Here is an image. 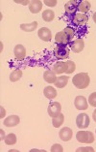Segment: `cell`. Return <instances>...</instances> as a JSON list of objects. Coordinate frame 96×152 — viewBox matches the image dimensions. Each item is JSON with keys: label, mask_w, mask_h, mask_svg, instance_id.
<instances>
[{"label": "cell", "mask_w": 96, "mask_h": 152, "mask_svg": "<svg viewBox=\"0 0 96 152\" xmlns=\"http://www.w3.org/2000/svg\"><path fill=\"white\" fill-rule=\"evenodd\" d=\"M90 123V119L87 113H81L76 117V125L79 129L87 128Z\"/></svg>", "instance_id": "5b68a950"}, {"label": "cell", "mask_w": 96, "mask_h": 152, "mask_svg": "<svg viewBox=\"0 0 96 152\" xmlns=\"http://www.w3.org/2000/svg\"><path fill=\"white\" fill-rule=\"evenodd\" d=\"M92 18H93V21L96 23V12L93 14V16H92Z\"/></svg>", "instance_id": "e575fe53"}, {"label": "cell", "mask_w": 96, "mask_h": 152, "mask_svg": "<svg viewBox=\"0 0 96 152\" xmlns=\"http://www.w3.org/2000/svg\"><path fill=\"white\" fill-rule=\"evenodd\" d=\"M88 21V17L85 14H76L73 18V23L78 26H84Z\"/></svg>", "instance_id": "7c38bea8"}, {"label": "cell", "mask_w": 96, "mask_h": 152, "mask_svg": "<svg viewBox=\"0 0 96 152\" xmlns=\"http://www.w3.org/2000/svg\"><path fill=\"white\" fill-rule=\"evenodd\" d=\"M88 103H90V105L93 107H96V92H93V93H91L90 95V97H88Z\"/></svg>", "instance_id": "484cf974"}, {"label": "cell", "mask_w": 96, "mask_h": 152, "mask_svg": "<svg viewBox=\"0 0 96 152\" xmlns=\"http://www.w3.org/2000/svg\"><path fill=\"white\" fill-rule=\"evenodd\" d=\"M16 142V136L14 134H9L8 136H6L5 138V143L8 144V145H14Z\"/></svg>", "instance_id": "d4e9b609"}, {"label": "cell", "mask_w": 96, "mask_h": 152, "mask_svg": "<svg viewBox=\"0 0 96 152\" xmlns=\"http://www.w3.org/2000/svg\"><path fill=\"white\" fill-rule=\"evenodd\" d=\"M72 83L75 85V87L79 89H85L90 85V79L87 73H79L75 75V77H73Z\"/></svg>", "instance_id": "6da1fadb"}, {"label": "cell", "mask_w": 96, "mask_h": 152, "mask_svg": "<svg viewBox=\"0 0 96 152\" xmlns=\"http://www.w3.org/2000/svg\"><path fill=\"white\" fill-rule=\"evenodd\" d=\"M21 77H22V71H21V70H19V69L14 70V72L11 73V75H10V80L12 81V83H14V81L19 80L21 79Z\"/></svg>", "instance_id": "603a6c76"}, {"label": "cell", "mask_w": 96, "mask_h": 152, "mask_svg": "<svg viewBox=\"0 0 96 152\" xmlns=\"http://www.w3.org/2000/svg\"><path fill=\"white\" fill-rule=\"evenodd\" d=\"M0 110H1V114H0V118H3L5 116L6 114V110H4V107H0Z\"/></svg>", "instance_id": "4dcf8cb0"}, {"label": "cell", "mask_w": 96, "mask_h": 152, "mask_svg": "<svg viewBox=\"0 0 96 152\" xmlns=\"http://www.w3.org/2000/svg\"><path fill=\"white\" fill-rule=\"evenodd\" d=\"M55 18V13L53 12L52 10H45L43 11L42 13V20L44 21H46V23H50V21H52Z\"/></svg>", "instance_id": "ffe728a7"}, {"label": "cell", "mask_w": 96, "mask_h": 152, "mask_svg": "<svg viewBox=\"0 0 96 152\" xmlns=\"http://www.w3.org/2000/svg\"><path fill=\"white\" fill-rule=\"evenodd\" d=\"M43 94L47 99H54V98H56V96H57V91L52 86H47L44 88Z\"/></svg>", "instance_id": "d6986e66"}, {"label": "cell", "mask_w": 96, "mask_h": 152, "mask_svg": "<svg viewBox=\"0 0 96 152\" xmlns=\"http://www.w3.org/2000/svg\"><path fill=\"white\" fill-rule=\"evenodd\" d=\"M0 133H1V138H0V140H4V136H5V134H4V131H3L2 129H0Z\"/></svg>", "instance_id": "d6a6232c"}, {"label": "cell", "mask_w": 96, "mask_h": 152, "mask_svg": "<svg viewBox=\"0 0 96 152\" xmlns=\"http://www.w3.org/2000/svg\"><path fill=\"white\" fill-rule=\"evenodd\" d=\"M68 77H65V76H62V77H59L56 83H55V85L58 87V88H64L66 86V84L68 83Z\"/></svg>", "instance_id": "44dd1931"}, {"label": "cell", "mask_w": 96, "mask_h": 152, "mask_svg": "<svg viewBox=\"0 0 96 152\" xmlns=\"http://www.w3.org/2000/svg\"><path fill=\"white\" fill-rule=\"evenodd\" d=\"M43 3L48 7H55L57 5V0H52V1H48V0H44Z\"/></svg>", "instance_id": "f1b7e54d"}, {"label": "cell", "mask_w": 96, "mask_h": 152, "mask_svg": "<svg viewBox=\"0 0 96 152\" xmlns=\"http://www.w3.org/2000/svg\"><path fill=\"white\" fill-rule=\"evenodd\" d=\"M20 119L17 115H10L9 117H7L4 120V125L6 127H14L17 124H19Z\"/></svg>", "instance_id": "9a60e30c"}, {"label": "cell", "mask_w": 96, "mask_h": 152, "mask_svg": "<svg viewBox=\"0 0 96 152\" xmlns=\"http://www.w3.org/2000/svg\"><path fill=\"white\" fill-rule=\"evenodd\" d=\"M72 135H73L72 130L68 127H64L60 131V133H59V137H60V139L62 142H69L72 139Z\"/></svg>", "instance_id": "4fadbf2b"}, {"label": "cell", "mask_w": 96, "mask_h": 152, "mask_svg": "<svg viewBox=\"0 0 96 152\" xmlns=\"http://www.w3.org/2000/svg\"><path fill=\"white\" fill-rule=\"evenodd\" d=\"M64 121V115L62 113H60L58 116L53 117L52 124H53V126L55 128H59V127H61V126L62 125Z\"/></svg>", "instance_id": "7402d4cb"}, {"label": "cell", "mask_w": 96, "mask_h": 152, "mask_svg": "<svg viewBox=\"0 0 96 152\" xmlns=\"http://www.w3.org/2000/svg\"><path fill=\"white\" fill-rule=\"evenodd\" d=\"M79 3L80 2L76 1V0H70V1H68L64 5L65 13L67 15H76V11L78 10Z\"/></svg>", "instance_id": "52a82bcc"}, {"label": "cell", "mask_w": 96, "mask_h": 152, "mask_svg": "<svg viewBox=\"0 0 96 152\" xmlns=\"http://www.w3.org/2000/svg\"><path fill=\"white\" fill-rule=\"evenodd\" d=\"M38 36L39 39H42L44 42H49L52 39V33H51L50 29L47 27H42L38 31Z\"/></svg>", "instance_id": "8fae6325"}, {"label": "cell", "mask_w": 96, "mask_h": 152, "mask_svg": "<svg viewBox=\"0 0 96 152\" xmlns=\"http://www.w3.org/2000/svg\"><path fill=\"white\" fill-rule=\"evenodd\" d=\"M68 70V64H67V61H59L57 62L56 64L54 65L53 70L52 71L58 75V74H62V73H66Z\"/></svg>", "instance_id": "ba28073f"}, {"label": "cell", "mask_w": 96, "mask_h": 152, "mask_svg": "<svg viewBox=\"0 0 96 152\" xmlns=\"http://www.w3.org/2000/svg\"><path fill=\"white\" fill-rule=\"evenodd\" d=\"M16 3H20V4H24V5H27V4H30L31 1H16Z\"/></svg>", "instance_id": "1f68e13d"}, {"label": "cell", "mask_w": 96, "mask_h": 152, "mask_svg": "<svg viewBox=\"0 0 96 152\" xmlns=\"http://www.w3.org/2000/svg\"><path fill=\"white\" fill-rule=\"evenodd\" d=\"M75 107L79 110H86L87 109V101L84 96H77L74 100Z\"/></svg>", "instance_id": "9c48e42d"}, {"label": "cell", "mask_w": 96, "mask_h": 152, "mask_svg": "<svg viewBox=\"0 0 96 152\" xmlns=\"http://www.w3.org/2000/svg\"><path fill=\"white\" fill-rule=\"evenodd\" d=\"M69 46H70V48H71L73 53H79L84 50L85 43H84V40L82 38H80V39H76L75 41H73V42L70 44Z\"/></svg>", "instance_id": "30bf717a"}, {"label": "cell", "mask_w": 96, "mask_h": 152, "mask_svg": "<svg viewBox=\"0 0 96 152\" xmlns=\"http://www.w3.org/2000/svg\"><path fill=\"white\" fill-rule=\"evenodd\" d=\"M67 64H68V70H67V72H66V74H71L74 72L76 70L75 63L73 61H67Z\"/></svg>", "instance_id": "4316f807"}, {"label": "cell", "mask_w": 96, "mask_h": 152, "mask_svg": "<svg viewBox=\"0 0 96 152\" xmlns=\"http://www.w3.org/2000/svg\"><path fill=\"white\" fill-rule=\"evenodd\" d=\"M38 27V23L37 21H33V23H22L20 25L21 30H23L25 32H32L37 29Z\"/></svg>", "instance_id": "ac0fdd59"}, {"label": "cell", "mask_w": 96, "mask_h": 152, "mask_svg": "<svg viewBox=\"0 0 96 152\" xmlns=\"http://www.w3.org/2000/svg\"><path fill=\"white\" fill-rule=\"evenodd\" d=\"M47 112H48V114H49L51 117L58 116L59 114L61 113V112H62L61 104L59 103V102H52V103H50L49 106H48Z\"/></svg>", "instance_id": "8992f818"}, {"label": "cell", "mask_w": 96, "mask_h": 152, "mask_svg": "<svg viewBox=\"0 0 96 152\" xmlns=\"http://www.w3.org/2000/svg\"><path fill=\"white\" fill-rule=\"evenodd\" d=\"M78 10L81 13H87L90 10V3L88 1H82L79 3Z\"/></svg>", "instance_id": "cb8c5ba5"}, {"label": "cell", "mask_w": 96, "mask_h": 152, "mask_svg": "<svg viewBox=\"0 0 96 152\" xmlns=\"http://www.w3.org/2000/svg\"><path fill=\"white\" fill-rule=\"evenodd\" d=\"M92 118H93V120L96 122V110L93 112V113H92Z\"/></svg>", "instance_id": "836d02e7"}, {"label": "cell", "mask_w": 96, "mask_h": 152, "mask_svg": "<svg viewBox=\"0 0 96 152\" xmlns=\"http://www.w3.org/2000/svg\"><path fill=\"white\" fill-rule=\"evenodd\" d=\"M77 151H94V149L91 147H87V148H78Z\"/></svg>", "instance_id": "f546056e"}, {"label": "cell", "mask_w": 96, "mask_h": 152, "mask_svg": "<svg viewBox=\"0 0 96 152\" xmlns=\"http://www.w3.org/2000/svg\"><path fill=\"white\" fill-rule=\"evenodd\" d=\"M42 8V2L39 1V0H34V1H31L30 4H29V10L33 14H38L39 12H40Z\"/></svg>", "instance_id": "2e32d148"}, {"label": "cell", "mask_w": 96, "mask_h": 152, "mask_svg": "<svg viewBox=\"0 0 96 152\" xmlns=\"http://www.w3.org/2000/svg\"><path fill=\"white\" fill-rule=\"evenodd\" d=\"M76 139L81 143H92L94 142V135L88 131H79L76 134Z\"/></svg>", "instance_id": "7a4b0ae2"}, {"label": "cell", "mask_w": 96, "mask_h": 152, "mask_svg": "<svg viewBox=\"0 0 96 152\" xmlns=\"http://www.w3.org/2000/svg\"><path fill=\"white\" fill-rule=\"evenodd\" d=\"M51 151L52 152H62L64 151V148H62V146L61 145V144H59V143H55L54 145L51 147Z\"/></svg>", "instance_id": "83f0119b"}, {"label": "cell", "mask_w": 96, "mask_h": 152, "mask_svg": "<svg viewBox=\"0 0 96 152\" xmlns=\"http://www.w3.org/2000/svg\"><path fill=\"white\" fill-rule=\"evenodd\" d=\"M55 41H56V43H58L59 45H70V42L72 41V39L70 38V37L66 34V32L64 30L62 31H60L58 32L56 36H55Z\"/></svg>", "instance_id": "277c9868"}, {"label": "cell", "mask_w": 96, "mask_h": 152, "mask_svg": "<svg viewBox=\"0 0 96 152\" xmlns=\"http://www.w3.org/2000/svg\"><path fill=\"white\" fill-rule=\"evenodd\" d=\"M54 55L58 59H65L69 56V50L65 45H59L54 49Z\"/></svg>", "instance_id": "3957f363"}, {"label": "cell", "mask_w": 96, "mask_h": 152, "mask_svg": "<svg viewBox=\"0 0 96 152\" xmlns=\"http://www.w3.org/2000/svg\"><path fill=\"white\" fill-rule=\"evenodd\" d=\"M14 53L17 60L21 61L26 56V49L22 45H16L14 49Z\"/></svg>", "instance_id": "5bb4252c"}, {"label": "cell", "mask_w": 96, "mask_h": 152, "mask_svg": "<svg viewBox=\"0 0 96 152\" xmlns=\"http://www.w3.org/2000/svg\"><path fill=\"white\" fill-rule=\"evenodd\" d=\"M43 79L48 83H55L57 80V77H56V74L53 71L47 70V71H45L43 74Z\"/></svg>", "instance_id": "e0dca14e"}]
</instances>
